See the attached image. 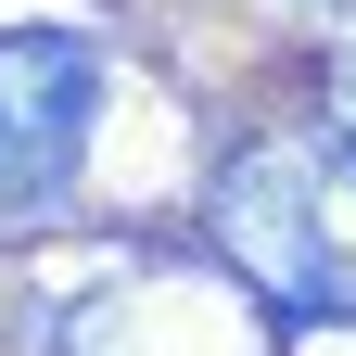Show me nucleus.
Segmentation results:
<instances>
[{"instance_id": "nucleus-4", "label": "nucleus", "mask_w": 356, "mask_h": 356, "mask_svg": "<svg viewBox=\"0 0 356 356\" xmlns=\"http://www.w3.org/2000/svg\"><path fill=\"white\" fill-rule=\"evenodd\" d=\"M318 13H343V0H318Z\"/></svg>"}, {"instance_id": "nucleus-1", "label": "nucleus", "mask_w": 356, "mask_h": 356, "mask_svg": "<svg viewBox=\"0 0 356 356\" xmlns=\"http://www.w3.org/2000/svg\"><path fill=\"white\" fill-rule=\"evenodd\" d=\"M216 254L280 305V318H356V254L318 204V165L293 140H254L216 165Z\"/></svg>"}, {"instance_id": "nucleus-3", "label": "nucleus", "mask_w": 356, "mask_h": 356, "mask_svg": "<svg viewBox=\"0 0 356 356\" xmlns=\"http://www.w3.org/2000/svg\"><path fill=\"white\" fill-rule=\"evenodd\" d=\"M331 153H343V165H356V64H343V76H331Z\"/></svg>"}, {"instance_id": "nucleus-2", "label": "nucleus", "mask_w": 356, "mask_h": 356, "mask_svg": "<svg viewBox=\"0 0 356 356\" xmlns=\"http://www.w3.org/2000/svg\"><path fill=\"white\" fill-rule=\"evenodd\" d=\"M102 127V38L0 26V216H51Z\"/></svg>"}]
</instances>
